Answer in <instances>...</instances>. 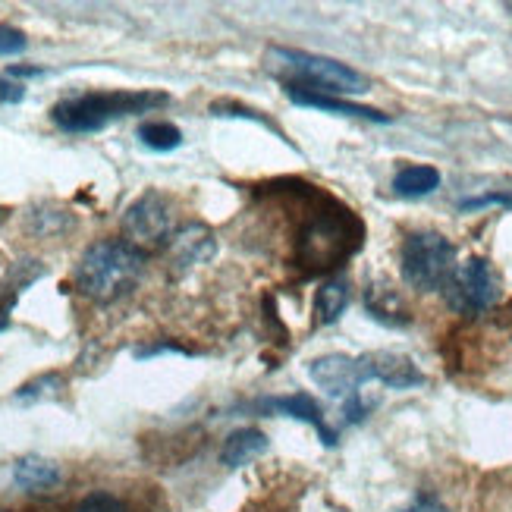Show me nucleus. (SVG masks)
I'll use <instances>...</instances> for the list:
<instances>
[{
  "mask_svg": "<svg viewBox=\"0 0 512 512\" xmlns=\"http://www.w3.org/2000/svg\"><path fill=\"white\" fill-rule=\"evenodd\" d=\"M145 255L123 239H104L85 249L76 267L79 293L95 302H114L126 296L142 277Z\"/></svg>",
  "mask_w": 512,
  "mask_h": 512,
  "instance_id": "nucleus-1",
  "label": "nucleus"
},
{
  "mask_svg": "<svg viewBox=\"0 0 512 512\" xmlns=\"http://www.w3.org/2000/svg\"><path fill=\"white\" fill-rule=\"evenodd\" d=\"M164 104V92H88L54 104L51 120L66 132H98L114 120H123L129 114H145V110Z\"/></svg>",
  "mask_w": 512,
  "mask_h": 512,
  "instance_id": "nucleus-2",
  "label": "nucleus"
},
{
  "mask_svg": "<svg viewBox=\"0 0 512 512\" xmlns=\"http://www.w3.org/2000/svg\"><path fill=\"white\" fill-rule=\"evenodd\" d=\"M271 66H274V70L296 76L299 82H305L311 88V92H318V88L324 95H359V92H368V79L359 70H352L349 63H340L333 57L289 51V48H271Z\"/></svg>",
  "mask_w": 512,
  "mask_h": 512,
  "instance_id": "nucleus-3",
  "label": "nucleus"
},
{
  "mask_svg": "<svg viewBox=\"0 0 512 512\" xmlns=\"http://www.w3.org/2000/svg\"><path fill=\"white\" fill-rule=\"evenodd\" d=\"M399 267H403V280L418 289V293H437L447 286L450 274L456 271V249L447 236L434 230L412 233L403 242V255H399Z\"/></svg>",
  "mask_w": 512,
  "mask_h": 512,
  "instance_id": "nucleus-4",
  "label": "nucleus"
},
{
  "mask_svg": "<svg viewBox=\"0 0 512 512\" xmlns=\"http://www.w3.org/2000/svg\"><path fill=\"white\" fill-rule=\"evenodd\" d=\"M500 293H503V280L487 258H469L456 264V271L450 274L447 286H443L447 305L465 318H478L487 308H494Z\"/></svg>",
  "mask_w": 512,
  "mask_h": 512,
  "instance_id": "nucleus-5",
  "label": "nucleus"
},
{
  "mask_svg": "<svg viewBox=\"0 0 512 512\" xmlns=\"http://www.w3.org/2000/svg\"><path fill=\"white\" fill-rule=\"evenodd\" d=\"M123 233L129 246L161 249L173 239V208L161 192H145L123 214Z\"/></svg>",
  "mask_w": 512,
  "mask_h": 512,
  "instance_id": "nucleus-6",
  "label": "nucleus"
},
{
  "mask_svg": "<svg viewBox=\"0 0 512 512\" xmlns=\"http://www.w3.org/2000/svg\"><path fill=\"white\" fill-rule=\"evenodd\" d=\"M308 374L327 396H337V399L359 396V387L371 381L365 355H359V359H352V355H324V359L311 362Z\"/></svg>",
  "mask_w": 512,
  "mask_h": 512,
  "instance_id": "nucleus-7",
  "label": "nucleus"
},
{
  "mask_svg": "<svg viewBox=\"0 0 512 512\" xmlns=\"http://www.w3.org/2000/svg\"><path fill=\"white\" fill-rule=\"evenodd\" d=\"M368 362V374L371 381H381L393 390H409L425 384V374L418 371V365L409 359V355H399V352H368L365 355Z\"/></svg>",
  "mask_w": 512,
  "mask_h": 512,
  "instance_id": "nucleus-8",
  "label": "nucleus"
},
{
  "mask_svg": "<svg viewBox=\"0 0 512 512\" xmlns=\"http://www.w3.org/2000/svg\"><path fill=\"white\" fill-rule=\"evenodd\" d=\"M286 98L293 101V104H302V107L330 110V114L365 117V120H374V123H390V117L381 114V110H374V107H362V104H352V101L333 98V95H324V92H311V88H299V85H289V88H286Z\"/></svg>",
  "mask_w": 512,
  "mask_h": 512,
  "instance_id": "nucleus-9",
  "label": "nucleus"
},
{
  "mask_svg": "<svg viewBox=\"0 0 512 512\" xmlns=\"http://www.w3.org/2000/svg\"><path fill=\"white\" fill-rule=\"evenodd\" d=\"M63 481V472L54 459H44V456H22L13 465V484L22 487L26 494H44V491H54V487Z\"/></svg>",
  "mask_w": 512,
  "mask_h": 512,
  "instance_id": "nucleus-10",
  "label": "nucleus"
},
{
  "mask_svg": "<svg viewBox=\"0 0 512 512\" xmlns=\"http://www.w3.org/2000/svg\"><path fill=\"white\" fill-rule=\"evenodd\" d=\"M267 406L277 409V412H283V415H289V418H299V421H305V425H311V428H318L327 447H333V443H337V434H333V431L327 428L321 406H318L315 399H311L308 393L280 396V399H271V403H267Z\"/></svg>",
  "mask_w": 512,
  "mask_h": 512,
  "instance_id": "nucleus-11",
  "label": "nucleus"
},
{
  "mask_svg": "<svg viewBox=\"0 0 512 512\" xmlns=\"http://www.w3.org/2000/svg\"><path fill=\"white\" fill-rule=\"evenodd\" d=\"M264 450H267V437L258 428H239L220 447V462L227 469H239V465H249L252 459H258Z\"/></svg>",
  "mask_w": 512,
  "mask_h": 512,
  "instance_id": "nucleus-12",
  "label": "nucleus"
},
{
  "mask_svg": "<svg viewBox=\"0 0 512 512\" xmlns=\"http://www.w3.org/2000/svg\"><path fill=\"white\" fill-rule=\"evenodd\" d=\"M170 249H173V261L176 264H198V261H205L214 255V239L205 227H189L183 233H173L170 239Z\"/></svg>",
  "mask_w": 512,
  "mask_h": 512,
  "instance_id": "nucleus-13",
  "label": "nucleus"
},
{
  "mask_svg": "<svg viewBox=\"0 0 512 512\" xmlns=\"http://www.w3.org/2000/svg\"><path fill=\"white\" fill-rule=\"evenodd\" d=\"M440 186V173L428 164H412L403 167L393 176V192L403 195V198H421V195H431Z\"/></svg>",
  "mask_w": 512,
  "mask_h": 512,
  "instance_id": "nucleus-14",
  "label": "nucleus"
},
{
  "mask_svg": "<svg viewBox=\"0 0 512 512\" xmlns=\"http://www.w3.org/2000/svg\"><path fill=\"white\" fill-rule=\"evenodd\" d=\"M349 305V286L343 280H330L318 289V299H315V315L318 324H333Z\"/></svg>",
  "mask_w": 512,
  "mask_h": 512,
  "instance_id": "nucleus-15",
  "label": "nucleus"
},
{
  "mask_svg": "<svg viewBox=\"0 0 512 512\" xmlns=\"http://www.w3.org/2000/svg\"><path fill=\"white\" fill-rule=\"evenodd\" d=\"M139 142L151 151H173L183 145V132L176 129L173 123L164 120H151L139 126Z\"/></svg>",
  "mask_w": 512,
  "mask_h": 512,
  "instance_id": "nucleus-16",
  "label": "nucleus"
},
{
  "mask_svg": "<svg viewBox=\"0 0 512 512\" xmlns=\"http://www.w3.org/2000/svg\"><path fill=\"white\" fill-rule=\"evenodd\" d=\"M365 299H368V308H371L374 318H381L387 324H403L406 321V308H403V302H399V296L393 293V289H387V286L377 289L374 286L365 293Z\"/></svg>",
  "mask_w": 512,
  "mask_h": 512,
  "instance_id": "nucleus-17",
  "label": "nucleus"
},
{
  "mask_svg": "<svg viewBox=\"0 0 512 512\" xmlns=\"http://www.w3.org/2000/svg\"><path fill=\"white\" fill-rule=\"evenodd\" d=\"M73 512H129L126 509V503L123 500H117L114 494H104V491H98V494H88Z\"/></svg>",
  "mask_w": 512,
  "mask_h": 512,
  "instance_id": "nucleus-18",
  "label": "nucleus"
},
{
  "mask_svg": "<svg viewBox=\"0 0 512 512\" xmlns=\"http://www.w3.org/2000/svg\"><path fill=\"white\" fill-rule=\"evenodd\" d=\"M60 377L57 374H44V377H38V381H32V384H26L19 393H16V399L19 403H29V399H41V396H48V393H54V390H60Z\"/></svg>",
  "mask_w": 512,
  "mask_h": 512,
  "instance_id": "nucleus-19",
  "label": "nucleus"
},
{
  "mask_svg": "<svg viewBox=\"0 0 512 512\" xmlns=\"http://www.w3.org/2000/svg\"><path fill=\"white\" fill-rule=\"evenodd\" d=\"M29 48L26 35L13 26H0V57H13V54H22Z\"/></svg>",
  "mask_w": 512,
  "mask_h": 512,
  "instance_id": "nucleus-20",
  "label": "nucleus"
},
{
  "mask_svg": "<svg viewBox=\"0 0 512 512\" xmlns=\"http://www.w3.org/2000/svg\"><path fill=\"white\" fill-rule=\"evenodd\" d=\"M484 205H509L512 208V195H481V198H469V202H462V211L484 208Z\"/></svg>",
  "mask_w": 512,
  "mask_h": 512,
  "instance_id": "nucleus-21",
  "label": "nucleus"
},
{
  "mask_svg": "<svg viewBox=\"0 0 512 512\" xmlns=\"http://www.w3.org/2000/svg\"><path fill=\"white\" fill-rule=\"evenodd\" d=\"M399 512H447V506H443L437 497H418V500H412L409 506H403Z\"/></svg>",
  "mask_w": 512,
  "mask_h": 512,
  "instance_id": "nucleus-22",
  "label": "nucleus"
},
{
  "mask_svg": "<svg viewBox=\"0 0 512 512\" xmlns=\"http://www.w3.org/2000/svg\"><path fill=\"white\" fill-rule=\"evenodd\" d=\"M7 76L10 79H29V76H41V70H35V66H10Z\"/></svg>",
  "mask_w": 512,
  "mask_h": 512,
  "instance_id": "nucleus-23",
  "label": "nucleus"
},
{
  "mask_svg": "<svg viewBox=\"0 0 512 512\" xmlns=\"http://www.w3.org/2000/svg\"><path fill=\"white\" fill-rule=\"evenodd\" d=\"M0 98H4V101H19V98H22V85H7V82H0Z\"/></svg>",
  "mask_w": 512,
  "mask_h": 512,
  "instance_id": "nucleus-24",
  "label": "nucleus"
}]
</instances>
